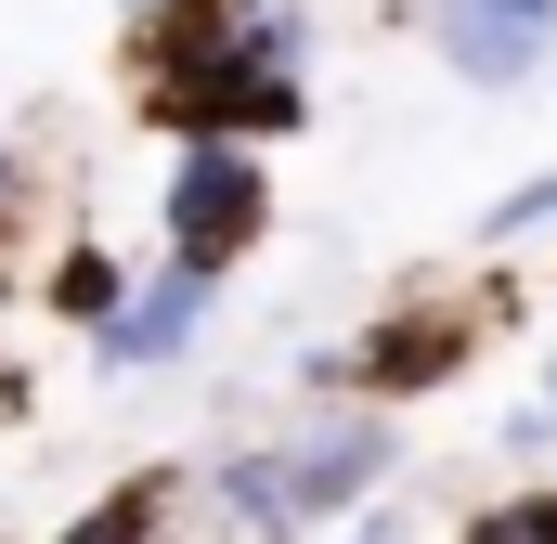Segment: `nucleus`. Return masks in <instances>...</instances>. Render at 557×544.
<instances>
[{
    "label": "nucleus",
    "mask_w": 557,
    "mask_h": 544,
    "mask_svg": "<svg viewBox=\"0 0 557 544\" xmlns=\"http://www.w3.org/2000/svg\"><path fill=\"white\" fill-rule=\"evenodd\" d=\"M131 13H169V0H131Z\"/></svg>",
    "instance_id": "nucleus-12"
},
{
    "label": "nucleus",
    "mask_w": 557,
    "mask_h": 544,
    "mask_svg": "<svg viewBox=\"0 0 557 544\" xmlns=\"http://www.w3.org/2000/svg\"><path fill=\"white\" fill-rule=\"evenodd\" d=\"M117 298H131V272H117V260H65V285H52V311H78V324H104Z\"/></svg>",
    "instance_id": "nucleus-8"
},
{
    "label": "nucleus",
    "mask_w": 557,
    "mask_h": 544,
    "mask_svg": "<svg viewBox=\"0 0 557 544\" xmlns=\"http://www.w3.org/2000/svg\"><path fill=\"white\" fill-rule=\"evenodd\" d=\"M428 39H441V65H454V78L519 91V78L557 52V0H428Z\"/></svg>",
    "instance_id": "nucleus-3"
},
{
    "label": "nucleus",
    "mask_w": 557,
    "mask_h": 544,
    "mask_svg": "<svg viewBox=\"0 0 557 544\" xmlns=\"http://www.w3.org/2000/svg\"><path fill=\"white\" fill-rule=\"evenodd\" d=\"M195 324H208V285H195V272H156V285H131L91 337H104V363H131V376H143V363H182Z\"/></svg>",
    "instance_id": "nucleus-5"
},
{
    "label": "nucleus",
    "mask_w": 557,
    "mask_h": 544,
    "mask_svg": "<svg viewBox=\"0 0 557 544\" xmlns=\"http://www.w3.org/2000/svg\"><path fill=\"white\" fill-rule=\"evenodd\" d=\"M532 415H545V428H557V363H545V403H532Z\"/></svg>",
    "instance_id": "nucleus-11"
},
{
    "label": "nucleus",
    "mask_w": 557,
    "mask_h": 544,
    "mask_svg": "<svg viewBox=\"0 0 557 544\" xmlns=\"http://www.w3.org/2000/svg\"><path fill=\"white\" fill-rule=\"evenodd\" d=\"M403 467V428L389 415H324V428H298L273 454V493H285V519L311 532V519H363V493Z\"/></svg>",
    "instance_id": "nucleus-2"
},
{
    "label": "nucleus",
    "mask_w": 557,
    "mask_h": 544,
    "mask_svg": "<svg viewBox=\"0 0 557 544\" xmlns=\"http://www.w3.org/2000/svg\"><path fill=\"white\" fill-rule=\"evenodd\" d=\"M156 519H169V480H117L104 506H78L52 544H156Z\"/></svg>",
    "instance_id": "nucleus-7"
},
{
    "label": "nucleus",
    "mask_w": 557,
    "mask_h": 544,
    "mask_svg": "<svg viewBox=\"0 0 557 544\" xmlns=\"http://www.w3.org/2000/svg\"><path fill=\"white\" fill-rule=\"evenodd\" d=\"M532 221H557V169H545V182H519V195H506V208H493V221H480V234H493V247H519V234H532Z\"/></svg>",
    "instance_id": "nucleus-10"
},
{
    "label": "nucleus",
    "mask_w": 557,
    "mask_h": 544,
    "mask_svg": "<svg viewBox=\"0 0 557 544\" xmlns=\"http://www.w3.org/2000/svg\"><path fill=\"white\" fill-rule=\"evenodd\" d=\"M467 544H557V480H545V493H519V506H493Z\"/></svg>",
    "instance_id": "nucleus-9"
},
{
    "label": "nucleus",
    "mask_w": 557,
    "mask_h": 544,
    "mask_svg": "<svg viewBox=\"0 0 557 544\" xmlns=\"http://www.w3.org/2000/svg\"><path fill=\"white\" fill-rule=\"evenodd\" d=\"M208 519L247 532V544H298V519H285V493H273V454H221L208 467Z\"/></svg>",
    "instance_id": "nucleus-6"
},
{
    "label": "nucleus",
    "mask_w": 557,
    "mask_h": 544,
    "mask_svg": "<svg viewBox=\"0 0 557 544\" xmlns=\"http://www.w3.org/2000/svg\"><path fill=\"white\" fill-rule=\"evenodd\" d=\"M260 221H273L260 156H247V143H182V169H169V272L221 285V272L260 247Z\"/></svg>",
    "instance_id": "nucleus-1"
},
{
    "label": "nucleus",
    "mask_w": 557,
    "mask_h": 544,
    "mask_svg": "<svg viewBox=\"0 0 557 544\" xmlns=\"http://www.w3.org/2000/svg\"><path fill=\"white\" fill-rule=\"evenodd\" d=\"M454 363H467V324H454V311H389L376 337H350V350H311V376H324V390H337V376H363L376 403H416V390H441Z\"/></svg>",
    "instance_id": "nucleus-4"
}]
</instances>
